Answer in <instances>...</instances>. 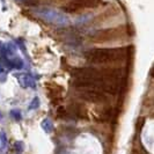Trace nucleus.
Wrapping results in <instances>:
<instances>
[{
  "label": "nucleus",
  "instance_id": "obj_7",
  "mask_svg": "<svg viewBox=\"0 0 154 154\" xmlns=\"http://www.w3.org/2000/svg\"><path fill=\"white\" fill-rule=\"evenodd\" d=\"M48 87H49V94H50L54 103H56L57 101L63 100V87L56 85V84H48Z\"/></svg>",
  "mask_w": 154,
  "mask_h": 154
},
{
  "label": "nucleus",
  "instance_id": "obj_9",
  "mask_svg": "<svg viewBox=\"0 0 154 154\" xmlns=\"http://www.w3.org/2000/svg\"><path fill=\"white\" fill-rule=\"evenodd\" d=\"M41 126H42V129H43L46 133H50V132H52V130H54V125H52L51 121H50L49 118L43 119L42 123H41Z\"/></svg>",
  "mask_w": 154,
  "mask_h": 154
},
{
  "label": "nucleus",
  "instance_id": "obj_2",
  "mask_svg": "<svg viewBox=\"0 0 154 154\" xmlns=\"http://www.w3.org/2000/svg\"><path fill=\"white\" fill-rule=\"evenodd\" d=\"M133 35L132 29H129L128 26H118L115 28H107V29H101L92 32L88 35V38L93 43H110L115 41H122V39L129 38Z\"/></svg>",
  "mask_w": 154,
  "mask_h": 154
},
{
  "label": "nucleus",
  "instance_id": "obj_15",
  "mask_svg": "<svg viewBox=\"0 0 154 154\" xmlns=\"http://www.w3.org/2000/svg\"><path fill=\"white\" fill-rule=\"evenodd\" d=\"M20 1L27 6H37L39 4V0H20Z\"/></svg>",
  "mask_w": 154,
  "mask_h": 154
},
{
  "label": "nucleus",
  "instance_id": "obj_8",
  "mask_svg": "<svg viewBox=\"0 0 154 154\" xmlns=\"http://www.w3.org/2000/svg\"><path fill=\"white\" fill-rule=\"evenodd\" d=\"M16 78H17L19 84L22 86L23 88H28V87H30L32 89L36 88V82L30 74H17Z\"/></svg>",
  "mask_w": 154,
  "mask_h": 154
},
{
  "label": "nucleus",
  "instance_id": "obj_11",
  "mask_svg": "<svg viewBox=\"0 0 154 154\" xmlns=\"http://www.w3.org/2000/svg\"><path fill=\"white\" fill-rule=\"evenodd\" d=\"M11 116L15 119V121H21L22 119V114H21V111L19 110V109H13V110H11Z\"/></svg>",
  "mask_w": 154,
  "mask_h": 154
},
{
  "label": "nucleus",
  "instance_id": "obj_16",
  "mask_svg": "<svg viewBox=\"0 0 154 154\" xmlns=\"http://www.w3.org/2000/svg\"><path fill=\"white\" fill-rule=\"evenodd\" d=\"M151 75L154 78V66L152 67V69H151Z\"/></svg>",
  "mask_w": 154,
  "mask_h": 154
},
{
  "label": "nucleus",
  "instance_id": "obj_13",
  "mask_svg": "<svg viewBox=\"0 0 154 154\" xmlns=\"http://www.w3.org/2000/svg\"><path fill=\"white\" fill-rule=\"evenodd\" d=\"M39 107V99L37 96H35L34 97V100L30 102V104H29V110H35V109H37Z\"/></svg>",
  "mask_w": 154,
  "mask_h": 154
},
{
  "label": "nucleus",
  "instance_id": "obj_5",
  "mask_svg": "<svg viewBox=\"0 0 154 154\" xmlns=\"http://www.w3.org/2000/svg\"><path fill=\"white\" fill-rule=\"evenodd\" d=\"M78 95L80 99L95 103V104H107L109 101L108 94L101 92L99 89H93V88H84V89H77Z\"/></svg>",
  "mask_w": 154,
  "mask_h": 154
},
{
  "label": "nucleus",
  "instance_id": "obj_6",
  "mask_svg": "<svg viewBox=\"0 0 154 154\" xmlns=\"http://www.w3.org/2000/svg\"><path fill=\"white\" fill-rule=\"evenodd\" d=\"M88 111L82 103L72 102L67 108H65V118L69 119H87Z\"/></svg>",
  "mask_w": 154,
  "mask_h": 154
},
{
  "label": "nucleus",
  "instance_id": "obj_3",
  "mask_svg": "<svg viewBox=\"0 0 154 154\" xmlns=\"http://www.w3.org/2000/svg\"><path fill=\"white\" fill-rule=\"evenodd\" d=\"M102 5V0H67L62 5V9L69 14H75V13H81L86 8H97Z\"/></svg>",
  "mask_w": 154,
  "mask_h": 154
},
{
  "label": "nucleus",
  "instance_id": "obj_1",
  "mask_svg": "<svg viewBox=\"0 0 154 154\" xmlns=\"http://www.w3.org/2000/svg\"><path fill=\"white\" fill-rule=\"evenodd\" d=\"M133 54V46L122 48H93L85 52L86 60L95 65L114 66L130 59Z\"/></svg>",
  "mask_w": 154,
  "mask_h": 154
},
{
  "label": "nucleus",
  "instance_id": "obj_14",
  "mask_svg": "<svg viewBox=\"0 0 154 154\" xmlns=\"http://www.w3.org/2000/svg\"><path fill=\"white\" fill-rule=\"evenodd\" d=\"M0 141H1V146L2 148L7 147V136L5 132H0Z\"/></svg>",
  "mask_w": 154,
  "mask_h": 154
},
{
  "label": "nucleus",
  "instance_id": "obj_10",
  "mask_svg": "<svg viewBox=\"0 0 154 154\" xmlns=\"http://www.w3.org/2000/svg\"><path fill=\"white\" fill-rule=\"evenodd\" d=\"M11 62H12V66L13 69H21L24 66V63L20 57H14V58H11Z\"/></svg>",
  "mask_w": 154,
  "mask_h": 154
},
{
  "label": "nucleus",
  "instance_id": "obj_17",
  "mask_svg": "<svg viewBox=\"0 0 154 154\" xmlns=\"http://www.w3.org/2000/svg\"><path fill=\"white\" fill-rule=\"evenodd\" d=\"M0 118H2V114L1 112H0Z\"/></svg>",
  "mask_w": 154,
  "mask_h": 154
},
{
  "label": "nucleus",
  "instance_id": "obj_12",
  "mask_svg": "<svg viewBox=\"0 0 154 154\" xmlns=\"http://www.w3.org/2000/svg\"><path fill=\"white\" fill-rule=\"evenodd\" d=\"M24 149V146H23L22 141H15L14 143V151H15L16 154H21Z\"/></svg>",
  "mask_w": 154,
  "mask_h": 154
},
{
  "label": "nucleus",
  "instance_id": "obj_4",
  "mask_svg": "<svg viewBox=\"0 0 154 154\" xmlns=\"http://www.w3.org/2000/svg\"><path fill=\"white\" fill-rule=\"evenodd\" d=\"M35 14L39 16L42 20H44L46 22L54 23V24H59V26H65L69 23V17L65 15L62 12H57L54 9H49V8H41L36 9Z\"/></svg>",
  "mask_w": 154,
  "mask_h": 154
}]
</instances>
